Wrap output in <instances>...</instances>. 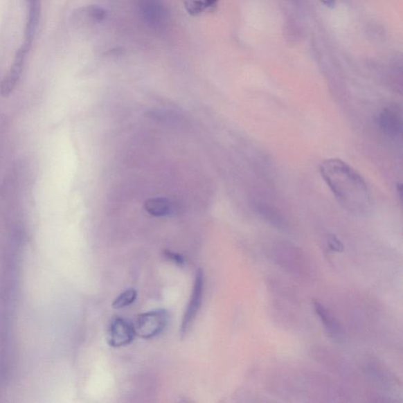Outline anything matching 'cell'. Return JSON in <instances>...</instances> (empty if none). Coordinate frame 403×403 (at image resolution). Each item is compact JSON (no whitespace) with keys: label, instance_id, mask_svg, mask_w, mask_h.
<instances>
[{"label":"cell","instance_id":"7","mask_svg":"<svg viewBox=\"0 0 403 403\" xmlns=\"http://www.w3.org/2000/svg\"><path fill=\"white\" fill-rule=\"evenodd\" d=\"M379 129L386 136L396 138L402 134V118L398 107H385L378 118Z\"/></svg>","mask_w":403,"mask_h":403},{"label":"cell","instance_id":"15","mask_svg":"<svg viewBox=\"0 0 403 403\" xmlns=\"http://www.w3.org/2000/svg\"><path fill=\"white\" fill-rule=\"evenodd\" d=\"M137 292L134 289L125 290L114 299L112 307L114 309H122L130 306L136 301Z\"/></svg>","mask_w":403,"mask_h":403},{"label":"cell","instance_id":"12","mask_svg":"<svg viewBox=\"0 0 403 403\" xmlns=\"http://www.w3.org/2000/svg\"><path fill=\"white\" fill-rule=\"evenodd\" d=\"M368 373L370 377L383 388L393 389L397 384L395 378L388 371L377 364L368 366Z\"/></svg>","mask_w":403,"mask_h":403},{"label":"cell","instance_id":"11","mask_svg":"<svg viewBox=\"0 0 403 403\" xmlns=\"http://www.w3.org/2000/svg\"><path fill=\"white\" fill-rule=\"evenodd\" d=\"M255 206L256 212L265 221L276 229H287V223L284 217L274 206L262 201H256Z\"/></svg>","mask_w":403,"mask_h":403},{"label":"cell","instance_id":"4","mask_svg":"<svg viewBox=\"0 0 403 403\" xmlns=\"http://www.w3.org/2000/svg\"><path fill=\"white\" fill-rule=\"evenodd\" d=\"M204 289V275L201 269H198L197 275H195L191 298H190L186 313H184L182 319L181 329L182 336L186 335L190 329V327H191L194 321L197 319L202 303H203Z\"/></svg>","mask_w":403,"mask_h":403},{"label":"cell","instance_id":"8","mask_svg":"<svg viewBox=\"0 0 403 403\" xmlns=\"http://www.w3.org/2000/svg\"><path fill=\"white\" fill-rule=\"evenodd\" d=\"M138 8L150 26L162 27L167 19V11L160 0H137Z\"/></svg>","mask_w":403,"mask_h":403},{"label":"cell","instance_id":"1","mask_svg":"<svg viewBox=\"0 0 403 403\" xmlns=\"http://www.w3.org/2000/svg\"><path fill=\"white\" fill-rule=\"evenodd\" d=\"M320 172L339 204L355 215L366 214L370 208L371 194L364 178L344 161L325 160Z\"/></svg>","mask_w":403,"mask_h":403},{"label":"cell","instance_id":"5","mask_svg":"<svg viewBox=\"0 0 403 403\" xmlns=\"http://www.w3.org/2000/svg\"><path fill=\"white\" fill-rule=\"evenodd\" d=\"M136 336L135 326L130 321L119 316L111 320L108 330V343L111 347L127 346L134 341Z\"/></svg>","mask_w":403,"mask_h":403},{"label":"cell","instance_id":"10","mask_svg":"<svg viewBox=\"0 0 403 403\" xmlns=\"http://www.w3.org/2000/svg\"><path fill=\"white\" fill-rule=\"evenodd\" d=\"M28 7V19L25 30V42L23 45L28 49L35 39L42 12V0H26Z\"/></svg>","mask_w":403,"mask_h":403},{"label":"cell","instance_id":"17","mask_svg":"<svg viewBox=\"0 0 403 403\" xmlns=\"http://www.w3.org/2000/svg\"><path fill=\"white\" fill-rule=\"evenodd\" d=\"M88 15L92 20L96 21H101L106 19L107 13L106 11L100 8L90 7L88 8Z\"/></svg>","mask_w":403,"mask_h":403},{"label":"cell","instance_id":"13","mask_svg":"<svg viewBox=\"0 0 403 403\" xmlns=\"http://www.w3.org/2000/svg\"><path fill=\"white\" fill-rule=\"evenodd\" d=\"M145 209L148 214L159 217L169 216L174 211L170 202L164 198H152L146 200Z\"/></svg>","mask_w":403,"mask_h":403},{"label":"cell","instance_id":"19","mask_svg":"<svg viewBox=\"0 0 403 403\" xmlns=\"http://www.w3.org/2000/svg\"><path fill=\"white\" fill-rule=\"evenodd\" d=\"M327 7L332 8L335 5V0H321Z\"/></svg>","mask_w":403,"mask_h":403},{"label":"cell","instance_id":"9","mask_svg":"<svg viewBox=\"0 0 403 403\" xmlns=\"http://www.w3.org/2000/svg\"><path fill=\"white\" fill-rule=\"evenodd\" d=\"M313 305L314 312L323 324L328 335L334 341H341L344 337V330L341 322L323 304L314 301Z\"/></svg>","mask_w":403,"mask_h":403},{"label":"cell","instance_id":"2","mask_svg":"<svg viewBox=\"0 0 403 403\" xmlns=\"http://www.w3.org/2000/svg\"><path fill=\"white\" fill-rule=\"evenodd\" d=\"M168 321L169 314L165 310L140 314L134 325L136 336L146 339L157 337L165 330Z\"/></svg>","mask_w":403,"mask_h":403},{"label":"cell","instance_id":"18","mask_svg":"<svg viewBox=\"0 0 403 403\" xmlns=\"http://www.w3.org/2000/svg\"><path fill=\"white\" fill-rule=\"evenodd\" d=\"M165 257L172 263L177 265V266H183L186 264V259L177 253L165 251L164 252Z\"/></svg>","mask_w":403,"mask_h":403},{"label":"cell","instance_id":"14","mask_svg":"<svg viewBox=\"0 0 403 403\" xmlns=\"http://www.w3.org/2000/svg\"><path fill=\"white\" fill-rule=\"evenodd\" d=\"M183 2L190 15H199L215 7L218 0H183Z\"/></svg>","mask_w":403,"mask_h":403},{"label":"cell","instance_id":"3","mask_svg":"<svg viewBox=\"0 0 403 403\" xmlns=\"http://www.w3.org/2000/svg\"><path fill=\"white\" fill-rule=\"evenodd\" d=\"M273 253L275 262L289 272L299 275L306 269V259L302 251L290 244L276 245Z\"/></svg>","mask_w":403,"mask_h":403},{"label":"cell","instance_id":"16","mask_svg":"<svg viewBox=\"0 0 403 403\" xmlns=\"http://www.w3.org/2000/svg\"><path fill=\"white\" fill-rule=\"evenodd\" d=\"M328 245L330 249L335 252L341 253L344 251V245L343 242L339 240L336 235L331 234L328 237Z\"/></svg>","mask_w":403,"mask_h":403},{"label":"cell","instance_id":"6","mask_svg":"<svg viewBox=\"0 0 403 403\" xmlns=\"http://www.w3.org/2000/svg\"><path fill=\"white\" fill-rule=\"evenodd\" d=\"M30 49L21 45L17 51L10 70L0 84V94L4 98L9 97L14 91L21 77L26 64V61Z\"/></svg>","mask_w":403,"mask_h":403}]
</instances>
